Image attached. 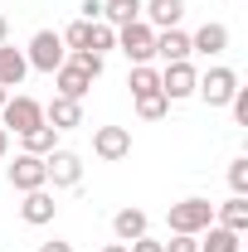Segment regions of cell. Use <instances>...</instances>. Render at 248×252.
Instances as JSON below:
<instances>
[{
  "label": "cell",
  "instance_id": "6da1fadb",
  "mask_svg": "<svg viewBox=\"0 0 248 252\" xmlns=\"http://www.w3.org/2000/svg\"><path fill=\"white\" fill-rule=\"evenodd\" d=\"M165 223H170V233H190V238H200V233L214 223V204H209V199H180V204H170Z\"/></svg>",
  "mask_w": 248,
  "mask_h": 252
},
{
  "label": "cell",
  "instance_id": "7a4b0ae2",
  "mask_svg": "<svg viewBox=\"0 0 248 252\" xmlns=\"http://www.w3.org/2000/svg\"><path fill=\"white\" fill-rule=\"evenodd\" d=\"M63 59H68V49H63L59 30H39V34L30 39V49H25V63H30V68H39V73H54Z\"/></svg>",
  "mask_w": 248,
  "mask_h": 252
},
{
  "label": "cell",
  "instance_id": "3957f363",
  "mask_svg": "<svg viewBox=\"0 0 248 252\" xmlns=\"http://www.w3.org/2000/svg\"><path fill=\"white\" fill-rule=\"evenodd\" d=\"M117 49L131 59V68H136V63H151V59H156V30L146 25V20L122 25V30H117Z\"/></svg>",
  "mask_w": 248,
  "mask_h": 252
},
{
  "label": "cell",
  "instance_id": "277c9868",
  "mask_svg": "<svg viewBox=\"0 0 248 252\" xmlns=\"http://www.w3.org/2000/svg\"><path fill=\"white\" fill-rule=\"evenodd\" d=\"M39 122H44V107H39L34 97H25V93L5 97V107H0V126H5V131L25 136V131H30V126H39Z\"/></svg>",
  "mask_w": 248,
  "mask_h": 252
},
{
  "label": "cell",
  "instance_id": "5b68a950",
  "mask_svg": "<svg viewBox=\"0 0 248 252\" xmlns=\"http://www.w3.org/2000/svg\"><path fill=\"white\" fill-rule=\"evenodd\" d=\"M195 93L205 97L209 107H229V97L239 93V73H234V68H209V73H200Z\"/></svg>",
  "mask_w": 248,
  "mask_h": 252
},
{
  "label": "cell",
  "instance_id": "8992f818",
  "mask_svg": "<svg viewBox=\"0 0 248 252\" xmlns=\"http://www.w3.org/2000/svg\"><path fill=\"white\" fill-rule=\"evenodd\" d=\"M5 175H10V189H20V194H30V189H44V185H49L44 156H30V151H20V156H15V165H10Z\"/></svg>",
  "mask_w": 248,
  "mask_h": 252
},
{
  "label": "cell",
  "instance_id": "52a82bcc",
  "mask_svg": "<svg viewBox=\"0 0 248 252\" xmlns=\"http://www.w3.org/2000/svg\"><path fill=\"white\" fill-rule=\"evenodd\" d=\"M195 83H200V73H195V63H165V73H161V93L165 102H180V97H195Z\"/></svg>",
  "mask_w": 248,
  "mask_h": 252
},
{
  "label": "cell",
  "instance_id": "ba28073f",
  "mask_svg": "<svg viewBox=\"0 0 248 252\" xmlns=\"http://www.w3.org/2000/svg\"><path fill=\"white\" fill-rule=\"evenodd\" d=\"M93 156L97 160H126L131 156V131L126 126H97L93 131Z\"/></svg>",
  "mask_w": 248,
  "mask_h": 252
},
{
  "label": "cell",
  "instance_id": "9c48e42d",
  "mask_svg": "<svg viewBox=\"0 0 248 252\" xmlns=\"http://www.w3.org/2000/svg\"><path fill=\"white\" fill-rule=\"evenodd\" d=\"M44 170H49V185L54 189H73L83 180V160L73 156V151H49L44 156Z\"/></svg>",
  "mask_w": 248,
  "mask_h": 252
},
{
  "label": "cell",
  "instance_id": "30bf717a",
  "mask_svg": "<svg viewBox=\"0 0 248 252\" xmlns=\"http://www.w3.org/2000/svg\"><path fill=\"white\" fill-rule=\"evenodd\" d=\"M54 214H59V204H54V194H49V189H30V194H25V204H20V219L30 223V228L54 223Z\"/></svg>",
  "mask_w": 248,
  "mask_h": 252
},
{
  "label": "cell",
  "instance_id": "8fae6325",
  "mask_svg": "<svg viewBox=\"0 0 248 252\" xmlns=\"http://www.w3.org/2000/svg\"><path fill=\"white\" fill-rule=\"evenodd\" d=\"M54 83H59V97H73V102H83V97H88V88H93V78H88L78 63H68V59L54 68Z\"/></svg>",
  "mask_w": 248,
  "mask_h": 252
},
{
  "label": "cell",
  "instance_id": "7c38bea8",
  "mask_svg": "<svg viewBox=\"0 0 248 252\" xmlns=\"http://www.w3.org/2000/svg\"><path fill=\"white\" fill-rule=\"evenodd\" d=\"M146 25L151 30H180V15H185V0H146L141 5Z\"/></svg>",
  "mask_w": 248,
  "mask_h": 252
},
{
  "label": "cell",
  "instance_id": "4fadbf2b",
  "mask_svg": "<svg viewBox=\"0 0 248 252\" xmlns=\"http://www.w3.org/2000/svg\"><path fill=\"white\" fill-rule=\"evenodd\" d=\"M44 122L54 126V131H73V126H83V102H73V97H54V102L44 107Z\"/></svg>",
  "mask_w": 248,
  "mask_h": 252
},
{
  "label": "cell",
  "instance_id": "5bb4252c",
  "mask_svg": "<svg viewBox=\"0 0 248 252\" xmlns=\"http://www.w3.org/2000/svg\"><path fill=\"white\" fill-rule=\"evenodd\" d=\"M25 73H30L25 49H15V44H0V88H5V93H10V88H20V83H25Z\"/></svg>",
  "mask_w": 248,
  "mask_h": 252
},
{
  "label": "cell",
  "instance_id": "9a60e30c",
  "mask_svg": "<svg viewBox=\"0 0 248 252\" xmlns=\"http://www.w3.org/2000/svg\"><path fill=\"white\" fill-rule=\"evenodd\" d=\"M224 49H229V30L214 25V20L190 34V54H209V59H214V54H224Z\"/></svg>",
  "mask_w": 248,
  "mask_h": 252
},
{
  "label": "cell",
  "instance_id": "2e32d148",
  "mask_svg": "<svg viewBox=\"0 0 248 252\" xmlns=\"http://www.w3.org/2000/svg\"><path fill=\"white\" fill-rule=\"evenodd\" d=\"M156 59L185 63L190 59V34L185 30H156Z\"/></svg>",
  "mask_w": 248,
  "mask_h": 252
},
{
  "label": "cell",
  "instance_id": "e0dca14e",
  "mask_svg": "<svg viewBox=\"0 0 248 252\" xmlns=\"http://www.w3.org/2000/svg\"><path fill=\"white\" fill-rule=\"evenodd\" d=\"M214 219H219V228H229V233L244 238V233H248V194H234L229 204H219Z\"/></svg>",
  "mask_w": 248,
  "mask_h": 252
},
{
  "label": "cell",
  "instance_id": "ac0fdd59",
  "mask_svg": "<svg viewBox=\"0 0 248 252\" xmlns=\"http://www.w3.org/2000/svg\"><path fill=\"white\" fill-rule=\"evenodd\" d=\"M146 214L141 209H122L117 219H112V233H117V243H136V238H146Z\"/></svg>",
  "mask_w": 248,
  "mask_h": 252
},
{
  "label": "cell",
  "instance_id": "d6986e66",
  "mask_svg": "<svg viewBox=\"0 0 248 252\" xmlns=\"http://www.w3.org/2000/svg\"><path fill=\"white\" fill-rule=\"evenodd\" d=\"M141 20V0H102V25L122 30V25H136Z\"/></svg>",
  "mask_w": 248,
  "mask_h": 252
},
{
  "label": "cell",
  "instance_id": "ffe728a7",
  "mask_svg": "<svg viewBox=\"0 0 248 252\" xmlns=\"http://www.w3.org/2000/svg\"><path fill=\"white\" fill-rule=\"evenodd\" d=\"M20 141H25V151H30V156H49V151H59V131H54L49 122L30 126V131H25Z\"/></svg>",
  "mask_w": 248,
  "mask_h": 252
},
{
  "label": "cell",
  "instance_id": "44dd1931",
  "mask_svg": "<svg viewBox=\"0 0 248 252\" xmlns=\"http://www.w3.org/2000/svg\"><path fill=\"white\" fill-rule=\"evenodd\" d=\"M126 88H131V97H141V93H161V73H156L151 63H136V68L126 73Z\"/></svg>",
  "mask_w": 248,
  "mask_h": 252
},
{
  "label": "cell",
  "instance_id": "7402d4cb",
  "mask_svg": "<svg viewBox=\"0 0 248 252\" xmlns=\"http://www.w3.org/2000/svg\"><path fill=\"white\" fill-rule=\"evenodd\" d=\"M200 252H239V233H229V228L209 223V228H205V243H200Z\"/></svg>",
  "mask_w": 248,
  "mask_h": 252
},
{
  "label": "cell",
  "instance_id": "603a6c76",
  "mask_svg": "<svg viewBox=\"0 0 248 252\" xmlns=\"http://www.w3.org/2000/svg\"><path fill=\"white\" fill-rule=\"evenodd\" d=\"M165 112H170L165 93H141V97H136V117H141V122H161Z\"/></svg>",
  "mask_w": 248,
  "mask_h": 252
},
{
  "label": "cell",
  "instance_id": "cb8c5ba5",
  "mask_svg": "<svg viewBox=\"0 0 248 252\" xmlns=\"http://www.w3.org/2000/svg\"><path fill=\"white\" fill-rule=\"evenodd\" d=\"M59 39H63V49H68V54H73V49H88V39H93V20H73Z\"/></svg>",
  "mask_w": 248,
  "mask_h": 252
},
{
  "label": "cell",
  "instance_id": "d4e9b609",
  "mask_svg": "<svg viewBox=\"0 0 248 252\" xmlns=\"http://www.w3.org/2000/svg\"><path fill=\"white\" fill-rule=\"evenodd\" d=\"M88 49H93V54L117 49V30H112V25H102V20H93V39H88Z\"/></svg>",
  "mask_w": 248,
  "mask_h": 252
},
{
  "label": "cell",
  "instance_id": "484cf974",
  "mask_svg": "<svg viewBox=\"0 0 248 252\" xmlns=\"http://www.w3.org/2000/svg\"><path fill=\"white\" fill-rule=\"evenodd\" d=\"M229 189L234 194H248V156L229 160Z\"/></svg>",
  "mask_w": 248,
  "mask_h": 252
},
{
  "label": "cell",
  "instance_id": "4316f807",
  "mask_svg": "<svg viewBox=\"0 0 248 252\" xmlns=\"http://www.w3.org/2000/svg\"><path fill=\"white\" fill-rule=\"evenodd\" d=\"M161 252H200V238H190V233H170V243H161Z\"/></svg>",
  "mask_w": 248,
  "mask_h": 252
},
{
  "label": "cell",
  "instance_id": "83f0119b",
  "mask_svg": "<svg viewBox=\"0 0 248 252\" xmlns=\"http://www.w3.org/2000/svg\"><path fill=\"white\" fill-rule=\"evenodd\" d=\"M229 112H234V122L248 126V88H239V93L229 97Z\"/></svg>",
  "mask_w": 248,
  "mask_h": 252
},
{
  "label": "cell",
  "instance_id": "f1b7e54d",
  "mask_svg": "<svg viewBox=\"0 0 248 252\" xmlns=\"http://www.w3.org/2000/svg\"><path fill=\"white\" fill-rule=\"evenodd\" d=\"M126 252H161L156 238H136V243H126Z\"/></svg>",
  "mask_w": 248,
  "mask_h": 252
},
{
  "label": "cell",
  "instance_id": "f546056e",
  "mask_svg": "<svg viewBox=\"0 0 248 252\" xmlns=\"http://www.w3.org/2000/svg\"><path fill=\"white\" fill-rule=\"evenodd\" d=\"M83 20H102V0H83Z\"/></svg>",
  "mask_w": 248,
  "mask_h": 252
},
{
  "label": "cell",
  "instance_id": "4dcf8cb0",
  "mask_svg": "<svg viewBox=\"0 0 248 252\" xmlns=\"http://www.w3.org/2000/svg\"><path fill=\"white\" fill-rule=\"evenodd\" d=\"M39 252H73V243H59V238H49V243H39Z\"/></svg>",
  "mask_w": 248,
  "mask_h": 252
},
{
  "label": "cell",
  "instance_id": "1f68e13d",
  "mask_svg": "<svg viewBox=\"0 0 248 252\" xmlns=\"http://www.w3.org/2000/svg\"><path fill=\"white\" fill-rule=\"evenodd\" d=\"M0 44H10V20L0 15Z\"/></svg>",
  "mask_w": 248,
  "mask_h": 252
},
{
  "label": "cell",
  "instance_id": "d6a6232c",
  "mask_svg": "<svg viewBox=\"0 0 248 252\" xmlns=\"http://www.w3.org/2000/svg\"><path fill=\"white\" fill-rule=\"evenodd\" d=\"M5 151H10V131L0 126V156H5Z\"/></svg>",
  "mask_w": 248,
  "mask_h": 252
},
{
  "label": "cell",
  "instance_id": "836d02e7",
  "mask_svg": "<svg viewBox=\"0 0 248 252\" xmlns=\"http://www.w3.org/2000/svg\"><path fill=\"white\" fill-rule=\"evenodd\" d=\"M102 252H126V243H107V248H102Z\"/></svg>",
  "mask_w": 248,
  "mask_h": 252
},
{
  "label": "cell",
  "instance_id": "e575fe53",
  "mask_svg": "<svg viewBox=\"0 0 248 252\" xmlns=\"http://www.w3.org/2000/svg\"><path fill=\"white\" fill-rule=\"evenodd\" d=\"M5 97H10V93H5V88H0V107H5Z\"/></svg>",
  "mask_w": 248,
  "mask_h": 252
}]
</instances>
